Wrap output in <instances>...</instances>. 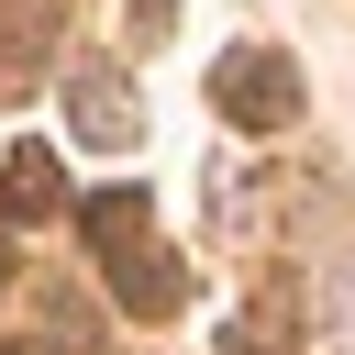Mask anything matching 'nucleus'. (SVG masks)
<instances>
[{
    "label": "nucleus",
    "instance_id": "obj_3",
    "mask_svg": "<svg viewBox=\"0 0 355 355\" xmlns=\"http://www.w3.org/2000/svg\"><path fill=\"white\" fill-rule=\"evenodd\" d=\"M0 211H11V222H44V211H55V155H44V144H11V155H0Z\"/></svg>",
    "mask_w": 355,
    "mask_h": 355
},
{
    "label": "nucleus",
    "instance_id": "obj_1",
    "mask_svg": "<svg viewBox=\"0 0 355 355\" xmlns=\"http://www.w3.org/2000/svg\"><path fill=\"white\" fill-rule=\"evenodd\" d=\"M211 89H222V111H233V122H266V133H277V122H300V67H288V55H266V44H233V55L211 67Z\"/></svg>",
    "mask_w": 355,
    "mask_h": 355
},
{
    "label": "nucleus",
    "instance_id": "obj_6",
    "mask_svg": "<svg viewBox=\"0 0 355 355\" xmlns=\"http://www.w3.org/2000/svg\"><path fill=\"white\" fill-rule=\"evenodd\" d=\"M11 355H67V344H11Z\"/></svg>",
    "mask_w": 355,
    "mask_h": 355
},
{
    "label": "nucleus",
    "instance_id": "obj_7",
    "mask_svg": "<svg viewBox=\"0 0 355 355\" xmlns=\"http://www.w3.org/2000/svg\"><path fill=\"white\" fill-rule=\"evenodd\" d=\"M0 277H11V266H0Z\"/></svg>",
    "mask_w": 355,
    "mask_h": 355
},
{
    "label": "nucleus",
    "instance_id": "obj_4",
    "mask_svg": "<svg viewBox=\"0 0 355 355\" xmlns=\"http://www.w3.org/2000/svg\"><path fill=\"white\" fill-rule=\"evenodd\" d=\"M144 222H155V200H144V189H100V200H89V244H100L111 266H122V255H144Z\"/></svg>",
    "mask_w": 355,
    "mask_h": 355
},
{
    "label": "nucleus",
    "instance_id": "obj_5",
    "mask_svg": "<svg viewBox=\"0 0 355 355\" xmlns=\"http://www.w3.org/2000/svg\"><path fill=\"white\" fill-rule=\"evenodd\" d=\"M111 288H122V311H144V322H155V311H178V277H166L155 255H122V266H111Z\"/></svg>",
    "mask_w": 355,
    "mask_h": 355
},
{
    "label": "nucleus",
    "instance_id": "obj_2",
    "mask_svg": "<svg viewBox=\"0 0 355 355\" xmlns=\"http://www.w3.org/2000/svg\"><path fill=\"white\" fill-rule=\"evenodd\" d=\"M67 122H78L89 144H133V133H144V111L122 100V78H111V67H78V78H67Z\"/></svg>",
    "mask_w": 355,
    "mask_h": 355
}]
</instances>
